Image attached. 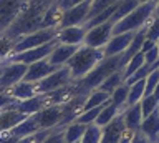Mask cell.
<instances>
[{"mask_svg": "<svg viewBox=\"0 0 159 143\" xmlns=\"http://www.w3.org/2000/svg\"><path fill=\"white\" fill-rule=\"evenodd\" d=\"M50 3L52 2H23L22 10L3 35L13 38V40H18L25 35L42 30L43 17Z\"/></svg>", "mask_w": 159, "mask_h": 143, "instance_id": "6da1fadb", "label": "cell"}, {"mask_svg": "<svg viewBox=\"0 0 159 143\" xmlns=\"http://www.w3.org/2000/svg\"><path fill=\"white\" fill-rule=\"evenodd\" d=\"M104 58V52L98 48H89L86 45H81L76 50V53L70 58L66 67L71 72V77L75 82L83 80L94 67Z\"/></svg>", "mask_w": 159, "mask_h": 143, "instance_id": "7a4b0ae2", "label": "cell"}, {"mask_svg": "<svg viewBox=\"0 0 159 143\" xmlns=\"http://www.w3.org/2000/svg\"><path fill=\"white\" fill-rule=\"evenodd\" d=\"M124 70L123 67V55H116V57H108L103 58L91 72L88 73L83 80H78L80 87L86 92H93L106 80L108 77H111L113 73Z\"/></svg>", "mask_w": 159, "mask_h": 143, "instance_id": "3957f363", "label": "cell"}, {"mask_svg": "<svg viewBox=\"0 0 159 143\" xmlns=\"http://www.w3.org/2000/svg\"><path fill=\"white\" fill-rule=\"evenodd\" d=\"M154 7L156 2L149 0V2H139V5L136 10H133L126 18L119 20L118 23L113 25V35H119V33H136L141 28H144L149 23V20L152 18Z\"/></svg>", "mask_w": 159, "mask_h": 143, "instance_id": "277c9868", "label": "cell"}, {"mask_svg": "<svg viewBox=\"0 0 159 143\" xmlns=\"http://www.w3.org/2000/svg\"><path fill=\"white\" fill-rule=\"evenodd\" d=\"M66 118V105H50L40 110L37 115H33L35 123L40 130H55L60 128Z\"/></svg>", "mask_w": 159, "mask_h": 143, "instance_id": "5b68a950", "label": "cell"}, {"mask_svg": "<svg viewBox=\"0 0 159 143\" xmlns=\"http://www.w3.org/2000/svg\"><path fill=\"white\" fill-rule=\"evenodd\" d=\"M57 32L58 30H38V32H33L30 35H25L22 38H18L17 43H15V48H13V55L17 53H22V52H27V50H32V48H38L42 45H47V43L53 42L57 38Z\"/></svg>", "mask_w": 159, "mask_h": 143, "instance_id": "8992f818", "label": "cell"}, {"mask_svg": "<svg viewBox=\"0 0 159 143\" xmlns=\"http://www.w3.org/2000/svg\"><path fill=\"white\" fill-rule=\"evenodd\" d=\"M73 80L71 77V72H70V68L65 65L61 68H58L57 72H53L50 77H47L45 80L38 82L37 83V93L38 95H45V93H52V92H57L60 88L70 85Z\"/></svg>", "mask_w": 159, "mask_h": 143, "instance_id": "52a82bcc", "label": "cell"}, {"mask_svg": "<svg viewBox=\"0 0 159 143\" xmlns=\"http://www.w3.org/2000/svg\"><path fill=\"white\" fill-rule=\"evenodd\" d=\"M27 65L15 62H3L0 65V92H7L13 85L23 80L27 73Z\"/></svg>", "mask_w": 159, "mask_h": 143, "instance_id": "ba28073f", "label": "cell"}, {"mask_svg": "<svg viewBox=\"0 0 159 143\" xmlns=\"http://www.w3.org/2000/svg\"><path fill=\"white\" fill-rule=\"evenodd\" d=\"M57 38L53 42L47 43V45H42L38 48H32V50H27V52H22V53H17V55H12L7 62H15V63H23V65H32V63H37V62H42V60H47L50 57V53L53 52V48L57 47Z\"/></svg>", "mask_w": 159, "mask_h": 143, "instance_id": "9c48e42d", "label": "cell"}, {"mask_svg": "<svg viewBox=\"0 0 159 143\" xmlns=\"http://www.w3.org/2000/svg\"><path fill=\"white\" fill-rule=\"evenodd\" d=\"M113 37V23H103V25H98L91 28V30L86 32L84 35V42L83 45H86L89 48H98V50H103L104 47L108 45V42L111 40Z\"/></svg>", "mask_w": 159, "mask_h": 143, "instance_id": "30bf717a", "label": "cell"}, {"mask_svg": "<svg viewBox=\"0 0 159 143\" xmlns=\"http://www.w3.org/2000/svg\"><path fill=\"white\" fill-rule=\"evenodd\" d=\"M89 5H91V0H84V2H78L75 7H71L70 10L63 12L61 22H60V28H68V27H80L86 22L88 12H89Z\"/></svg>", "mask_w": 159, "mask_h": 143, "instance_id": "8fae6325", "label": "cell"}, {"mask_svg": "<svg viewBox=\"0 0 159 143\" xmlns=\"http://www.w3.org/2000/svg\"><path fill=\"white\" fill-rule=\"evenodd\" d=\"M60 67H55L52 63L47 60H42V62H37V63H32V65H28L27 68V73H25L23 77V82H28V83H38L45 80L47 77H50L53 72H57Z\"/></svg>", "mask_w": 159, "mask_h": 143, "instance_id": "7c38bea8", "label": "cell"}, {"mask_svg": "<svg viewBox=\"0 0 159 143\" xmlns=\"http://www.w3.org/2000/svg\"><path fill=\"white\" fill-rule=\"evenodd\" d=\"M23 2H0V35H3L5 32L10 28L13 20L22 10Z\"/></svg>", "mask_w": 159, "mask_h": 143, "instance_id": "4fadbf2b", "label": "cell"}, {"mask_svg": "<svg viewBox=\"0 0 159 143\" xmlns=\"http://www.w3.org/2000/svg\"><path fill=\"white\" fill-rule=\"evenodd\" d=\"M134 38V33H119V35H113L111 40L108 42V45L103 48L104 52V58L108 57H116V55H123L128 50V47L131 45Z\"/></svg>", "mask_w": 159, "mask_h": 143, "instance_id": "5bb4252c", "label": "cell"}, {"mask_svg": "<svg viewBox=\"0 0 159 143\" xmlns=\"http://www.w3.org/2000/svg\"><path fill=\"white\" fill-rule=\"evenodd\" d=\"M84 35H86V30L83 28V25L68 27L57 32V42L70 47H81L84 42Z\"/></svg>", "mask_w": 159, "mask_h": 143, "instance_id": "9a60e30c", "label": "cell"}, {"mask_svg": "<svg viewBox=\"0 0 159 143\" xmlns=\"http://www.w3.org/2000/svg\"><path fill=\"white\" fill-rule=\"evenodd\" d=\"M124 130H126V126H124L123 113H119V115L114 118L109 125H106L103 128L101 141H99V143H119V138H121Z\"/></svg>", "mask_w": 159, "mask_h": 143, "instance_id": "2e32d148", "label": "cell"}, {"mask_svg": "<svg viewBox=\"0 0 159 143\" xmlns=\"http://www.w3.org/2000/svg\"><path fill=\"white\" fill-rule=\"evenodd\" d=\"M25 117L20 112H17L15 108H8V110H2L0 112V135H5V133L12 131L15 126H18L22 123Z\"/></svg>", "mask_w": 159, "mask_h": 143, "instance_id": "e0dca14e", "label": "cell"}, {"mask_svg": "<svg viewBox=\"0 0 159 143\" xmlns=\"http://www.w3.org/2000/svg\"><path fill=\"white\" fill-rule=\"evenodd\" d=\"M139 131L151 143H159V108L154 110L149 117L144 118Z\"/></svg>", "mask_w": 159, "mask_h": 143, "instance_id": "ac0fdd59", "label": "cell"}, {"mask_svg": "<svg viewBox=\"0 0 159 143\" xmlns=\"http://www.w3.org/2000/svg\"><path fill=\"white\" fill-rule=\"evenodd\" d=\"M80 47H70V45H63V43H57V47L53 48V52L50 53L48 62L55 67H65L68 63V60L76 53Z\"/></svg>", "mask_w": 159, "mask_h": 143, "instance_id": "d6986e66", "label": "cell"}, {"mask_svg": "<svg viewBox=\"0 0 159 143\" xmlns=\"http://www.w3.org/2000/svg\"><path fill=\"white\" fill-rule=\"evenodd\" d=\"M7 93L13 98L15 102H25L30 98L37 97V83H28V82H18L17 85H13L10 90H7Z\"/></svg>", "mask_w": 159, "mask_h": 143, "instance_id": "ffe728a7", "label": "cell"}, {"mask_svg": "<svg viewBox=\"0 0 159 143\" xmlns=\"http://www.w3.org/2000/svg\"><path fill=\"white\" fill-rule=\"evenodd\" d=\"M61 17H63V10L60 7L58 2H52L50 7L47 8L45 12V17H43V23H42V30H58L60 28V22H61Z\"/></svg>", "mask_w": 159, "mask_h": 143, "instance_id": "44dd1931", "label": "cell"}, {"mask_svg": "<svg viewBox=\"0 0 159 143\" xmlns=\"http://www.w3.org/2000/svg\"><path fill=\"white\" fill-rule=\"evenodd\" d=\"M123 120H124V126H126V130L139 131L141 123H143L141 105L136 103V105H133V107H126V110L123 112Z\"/></svg>", "mask_w": 159, "mask_h": 143, "instance_id": "7402d4cb", "label": "cell"}, {"mask_svg": "<svg viewBox=\"0 0 159 143\" xmlns=\"http://www.w3.org/2000/svg\"><path fill=\"white\" fill-rule=\"evenodd\" d=\"M45 107L47 105H45L43 95H37V97L30 98V100L17 102V105H15L13 108L17 112H20L22 115H25V117H33V115H37L40 110H43Z\"/></svg>", "mask_w": 159, "mask_h": 143, "instance_id": "603a6c76", "label": "cell"}, {"mask_svg": "<svg viewBox=\"0 0 159 143\" xmlns=\"http://www.w3.org/2000/svg\"><path fill=\"white\" fill-rule=\"evenodd\" d=\"M118 5H119V2L118 0H114V2L109 5L104 12H101L98 17H94L93 20H89V22H86L83 25V28L84 30H91V28H94V27H98V25H103V23H108V22H111V18H113V15H114V12H116V8H118Z\"/></svg>", "mask_w": 159, "mask_h": 143, "instance_id": "cb8c5ba5", "label": "cell"}, {"mask_svg": "<svg viewBox=\"0 0 159 143\" xmlns=\"http://www.w3.org/2000/svg\"><path fill=\"white\" fill-rule=\"evenodd\" d=\"M119 113H121V112H119L118 108L111 103V100H109L108 103H104L103 110L99 112V115L96 118V122H94V125L99 126V128H104L106 125H109V123H111L114 118L119 115Z\"/></svg>", "mask_w": 159, "mask_h": 143, "instance_id": "d4e9b609", "label": "cell"}, {"mask_svg": "<svg viewBox=\"0 0 159 143\" xmlns=\"http://www.w3.org/2000/svg\"><path fill=\"white\" fill-rule=\"evenodd\" d=\"M109 100H111V95H109V93L101 92V90H93V92H89L86 102H84L83 112L91 110V108H96V107H103L104 103H108Z\"/></svg>", "mask_w": 159, "mask_h": 143, "instance_id": "484cf974", "label": "cell"}, {"mask_svg": "<svg viewBox=\"0 0 159 143\" xmlns=\"http://www.w3.org/2000/svg\"><path fill=\"white\" fill-rule=\"evenodd\" d=\"M63 131H65V143H78L83 138L84 131H86V126L73 122L68 126H65Z\"/></svg>", "mask_w": 159, "mask_h": 143, "instance_id": "4316f807", "label": "cell"}, {"mask_svg": "<svg viewBox=\"0 0 159 143\" xmlns=\"http://www.w3.org/2000/svg\"><path fill=\"white\" fill-rule=\"evenodd\" d=\"M128 95H129V87L126 83H123V85H119L116 90L111 93V103L114 107L118 108L119 112H124L126 110V102H128Z\"/></svg>", "mask_w": 159, "mask_h": 143, "instance_id": "83f0119b", "label": "cell"}, {"mask_svg": "<svg viewBox=\"0 0 159 143\" xmlns=\"http://www.w3.org/2000/svg\"><path fill=\"white\" fill-rule=\"evenodd\" d=\"M124 83V75H123V70L121 72H116V73H113L111 77H108L106 80H104L101 85H99L96 90H101V92H106V93H111L116 90V88L119 87V85H123Z\"/></svg>", "mask_w": 159, "mask_h": 143, "instance_id": "f1b7e54d", "label": "cell"}, {"mask_svg": "<svg viewBox=\"0 0 159 143\" xmlns=\"http://www.w3.org/2000/svg\"><path fill=\"white\" fill-rule=\"evenodd\" d=\"M144 87H146V80H141L138 83L129 87V95H128V102H126V107H133L139 103L144 98Z\"/></svg>", "mask_w": 159, "mask_h": 143, "instance_id": "f546056e", "label": "cell"}, {"mask_svg": "<svg viewBox=\"0 0 159 143\" xmlns=\"http://www.w3.org/2000/svg\"><path fill=\"white\" fill-rule=\"evenodd\" d=\"M138 5H139V2H119L116 12H114V15H113V18H111V23L114 25V23H118L119 20L126 18L133 10H136Z\"/></svg>", "mask_w": 159, "mask_h": 143, "instance_id": "4dcf8cb0", "label": "cell"}, {"mask_svg": "<svg viewBox=\"0 0 159 143\" xmlns=\"http://www.w3.org/2000/svg\"><path fill=\"white\" fill-rule=\"evenodd\" d=\"M17 40L10 38L7 35H0V62H7L13 55V48Z\"/></svg>", "mask_w": 159, "mask_h": 143, "instance_id": "1f68e13d", "label": "cell"}, {"mask_svg": "<svg viewBox=\"0 0 159 143\" xmlns=\"http://www.w3.org/2000/svg\"><path fill=\"white\" fill-rule=\"evenodd\" d=\"M144 65V53H141L139 52L138 55H134L131 60L128 62V65L124 67V70H123V75H124V82L128 80L129 77L131 75H134V73H136L139 68H141Z\"/></svg>", "mask_w": 159, "mask_h": 143, "instance_id": "d6a6232c", "label": "cell"}, {"mask_svg": "<svg viewBox=\"0 0 159 143\" xmlns=\"http://www.w3.org/2000/svg\"><path fill=\"white\" fill-rule=\"evenodd\" d=\"M104 107V105H103ZM103 107H96V108H91V110H86V112H81L80 115L76 117V123H80V125H84V126H89L93 125L94 122H96V118L99 115V112L103 110Z\"/></svg>", "mask_w": 159, "mask_h": 143, "instance_id": "836d02e7", "label": "cell"}, {"mask_svg": "<svg viewBox=\"0 0 159 143\" xmlns=\"http://www.w3.org/2000/svg\"><path fill=\"white\" fill-rule=\"evenodd\" d=\"M111 0H91V5H89V12H88V17H86V22L93 20L94 17H98L101 12H104L106 8L111 5ZM84 22V23H86ZM83 23V25H84Z\"/></svg>", "mask_w": 159, "mask_h": 143, "instance_id": "e575fe53", "label": "cell"}, {"mask_svg": "<svg viewBox=\"0 0 159 143\" xmlns=\"http://www.w3.org/2000/svg\"><path fill=\"white\" fill-rule=\"evenodd\" d=\"M101 133H103V128H99L93 123V125L86 126V131H84L80 143H99L101 141Z\"/></svg>", "mask_w": 159, "mask_h": 143, "instance_id": "d590c367", "label": "cell"}, {"mask_svg": "<svg viewBox=\"0 0 159 143\" xmlns=\"http://www.w3.org/2000/svg\"><path fill=\"white\" fill-rule=\"evenodd\" d=\"M139 105H141V112H143V120L146 117H149L154 110H157L159 108V102L156 100V97L154 95H149V97H144L141 102H139Z\"/></svg>", "mask_w": 159, "mask_h": 143, "instance_id": "8d00e7d4", "label": "cell"}, {"mask_svg": "<svg viewBox=\"0 0 159 143\" xmlns=\"http://www.w3.org/2000/svg\"><path fill=\"white\" fill-rule=\"evenodd\" d=\"M157 83H159V68H156L154 72H151V73L148 75V78H146V87H144V97L152 95L154 90H156V87H157Z\"/></svg>", "mask_w": 159, "mask_h": 143, "instance_id": "74e56055", "label": "cell"}, {"mask_svg": "<svg viewBox=\"0 0 159 143\" xmlns=\"http://www.w3.org/2000/svg\"><path fill=\"white\" fill-rule=\"evenodd\" d=\"M146 38L156 43L159 40V18H151L146 25Z\"/></svg>", "mask_w": 159, "mask_h": 143, "instance_id": "f35d334b", "label": "cell"}, {"mask_svg": "<svg viewBox=\"0 0 159 143\" xmlns=\"http://www.w3.org/2000/svg\"><path fill=\"white\" fill-rule=\"evenodd\" d=\"M50 131H52V130H50ZM50 131L48 130L37 131V133H33V135H28V136L22 138V140H18L17 143H43V140L50 135Z\"/></svg>", "mask_w": 159, "mask_h": 143, "instance_id": "ab89813d", "label": "cell"}, {"mask_svg": "<svg viewBox=\"0 0 159 143\" xmlns=\"http://www.w3.org/2000/svg\"><path fill=\"white\" fill-rule=\"evenodd\" d=\"M43 143H65V131L63 128H55L50 131V135L43 140Z\"/></svg>", "mask_w": 159, "mask_h": 143, "instance_id": "60d3db41", "label": "cell"}, {"mask_svg": "<svg viewBox=\"0 0 159 143\" xmlns=\"http://www.w3.org/2000/svg\"><path fill=\"white\" fill-rule=\"evenodd\" d=\"M15 105H17V102H15L7 92H0V112L8 110V108H13Z\"/></svg>", "mask_w": 159, "mask_h": 143, "instance_id": "b9f144b4", "label": "cell"}, {"mask_svg": "<svg viewBox=\"0 0 159 143\" xmlns=\"http://www.w3.org/2000/svg\"><path fill=\"white\" fill-rule=\"evenodd\" d=\"M157 60H159V48H157V45L154 48H151L148 53H144V63H146V65H154Z\"/></svg>", "mask_w": 159, "mask_h": 143, "instance_id": "7bdbcfd3", "label": "cell"}, {"mask_svg": "<svg viewBox=\"0 0 159 143\" xmlns=\"http://www.w3.org/2000/svg\"><path fill=\"white\" fill-rule=\"evenodd\" d=\"M136 131H131V130H124L121 138H119V143H131L133 141V136Z\"/></svg>", "mask_w": 159, "mask_h": 143, "instance_id": "ee69618b", "label": "cell"}, {"mask_svg": "<svg viewBox=\"0 0 159 143\" xmlns=\"http://www.w3.org/2000/svg\"><path fill=\"white\" fill-rule=\"evenodd\" d=\"M131 143H151V141H149L141 131H136V133H134V136H133V141Z\"/></svg>", "mask_w": 159, "mask_h": 143, "instance_id": "f6af8a7d", "label": "cell"}, {"mask_svg": "<svg viewBox=\"0 0 159 143\" xmlns=\"http://www.w3.org/2000/svg\"><path fill=\"white\" fill-rule=\"evenodd\" d=\"M154 47H156V43L146 38V40H144V43H143V47H141V53H148V52L151 50V48H154Z\"/></svg>", "mask_w": 159, "mask_h": 143, "instance_id": "bcb514c9", "label": "cell"}, {"mask_svg": "<svg viewBox=\"0 0 159 143\" xmlns=\"http://www.w3.org/2000/svg\"><path fill=\"white\" fill-rule=\"evenodd\" d=\"M154 18H159V2H156V7H154V13H152Z\"/></svg>", "mask_w": 159, "mask_h": 143, "instance_id": "7dc6e473", "label": "cell"}, {"mask_svg": "<svg viewBox=\"0 0 159 143\" xmlns=\"http://www.w3.org/2000/svg\"><path fill=\"white\" fill-rule=\"evenodd\" d=\"M154 97H156V100L159 102V83H157V87H156V90H154V93H152Z\"/></svg>", "mask_w": 159, "mask_h": 143, "instance_id": "c3c4849f", "label": "cell"}, {"mask_svg": "<svg viewBox=\"0 0 159 143\" xmlns=\"http://www.w3.org/2000/svg\"><path fill=\"white\" fill-rule=\"evenodd\" d=\"M156 45H157V48H159V40H157V42H156Z\"/></svg>", "mask_w": 159, "mask_h": 143, "instance_id": "681fc988", "label": "cell"}, {"mask_svg": "<svg viewBox=\"0 0 159 143\" xmlns=\"http://www.w3.org/2000/svg\"><path fill=\"white\" fill-rule=\"evenodd\" d=\"M2 63H3V62H0V65H2Z\"/></svg>", "mask_w": 159, "mask_h": 143, "instance_id": "f907efd6", "label": "cell"}, {"mask_svg": "<svg viewBox=\"0 0 159 143\" xmlns=\"http://www.w3.org/2000/svg\"><path fill=\"white\" fill-rule=\"evenodd\" d=\"M78 143H80V141H78Z\"/></svg>", "mask_w": 159, "mask_h": 143, "instance_id": "816d5d0a", "label": "cell"}]
</instances>
